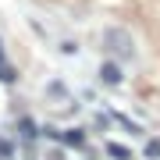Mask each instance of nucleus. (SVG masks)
<instances>
[{"label": "nucleus", "instance_id": "f257e3e1", "mask_svg": "<svg viewBox=\"0 0 160 160\" xmlns=\"http://www.w3.org/2000/svg\"><path fill=\"white\" fill-rule=\"evenodd\" d=\"M46 132H50V139H57V142H68V146H82V142H86L82 128H68V132H53V128H46Z\"/></svg>", "mask_w": 160, "mask_h": 160}, {"label": "nucleus", "instance_id": "f03ea898", "mask_svg": "<svg viewBox=\"0 0 160 160\" xmlns=\"http://www.w3.org/2000/svg\"><path fill=\"white\" fill-rule=\"evenodd\" d=\"M100 78L107 82V86H118V82H121V64L107 61V64H103V68H100Z\"/></svg>", "mask_w": 160, "mask_h": 160}, {"label": "nucleus", "instance_id": "7ed1b4c3", "mask_svg": "<svg viewBox=\"0 0 160 160\" xmlns=\"http://www.w3.org/2000/svg\"><path fill=\"white\" fill-rule=\"evenodd\" d=\"M0 82H4V86H14V82H18L14 68H11V64H7V57H4V43H0Z\"/></svg>", "mask_w": 160, "mask_h": 160}, {"label": "nucleus", "instance_id": "20e7f679", "mask_svg": "<svg viewBox=\"0 0 160 160\" xmlns=\"http://www.w3.org/2000/svg\"><path fill=\"white\" fill-rule=\"evenodd\" d=\"M18 128H22V135H25V139H36V135H39V128H36V121H32V118H22V121H18Z\"/></svg>", "mask_w": 160, "mask_h": 160}, {"label": "nucleus", "instance_id": "39448f33", "mask_svg": "<svg viewBox=\"0 0 160 160\" xmlns=\"http://www.w3.org/2000/svg\"><path fill=\"white\" fill-rule=\"evenodd\" d=\"M107 153L114 157V160H128V157H132L128 149H125V146H118V142H110V146H107Z\"/></svg>", "mask_w": 160, "mask_h": 160}, {"label": "nucleus", "instance_id": "423d86ee", "mask_svg": "<svg viewBox=\"0 0 160 160\" xmlns=\"http://www.w3.org/2000/svg\"><path fill=\"white\" fill-rule=\"evenodd\" d=\"M4 157H14V146H11V142H4V139H0V160H4Z\"/></svg>", "mask_w": 160, "mask_h": 160}, {"label": "nucleus", "instance_id": "0eeeda50", "mask_svg": "<svg viewBox=\"0 0 160 160\" xmlns=\"http://www.w3.org/2000/svg\"><path fill=\"white\" fill-rule=\"evenodd\" d=\"M146 153H149V157H160V142H157V139H153V142L146 146Z\"/></svg>", "mask_w": 160, "mask_h": 160}]
</instances>
